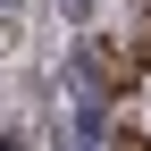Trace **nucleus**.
I'll return each instance as SVG.
<instances>
[{"label": "nucleus", "mask_w": 151, "mask_h": 151, "mask_svg": "<svg viewBox=\"0 0 151 151\" xmlns=\"http://www.w3.org/2000/svg\"><path fill=\"white\" fill-rule=\"evenodd\" d=\"M84 9H92V0H67V17H84Z\"/></svg>", "instance_id": "1"}, {"label": "nucleus", "mask_w": 151, "mask_h": 151, "mask_svg": "<svg viewBox=\"0 0 151 151\" xmlns=\"http://www.w3.org/2000/svg\"><path fill=\"white\" fill-rule=\"evenodd\" d=\"M118 151H151V143H134V134H126V143H118Z\"/></svg>", "instance_id": "2"}]
</instances>
